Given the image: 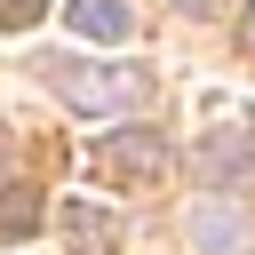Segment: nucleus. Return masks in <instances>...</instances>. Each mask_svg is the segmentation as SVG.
<instances>
[{"label": "nucleus", "mask_w": 255, "mask_h": 255, "mask_svg": "<svg viewBox=\"0 0 255 255\" xmlns=\"http://www.w3.org/2000/svg\"><path fill=\"white\" fill-rule=\"evenodd\" d=\"M64 24L88 40H128V0H64Z\"/></svg>", "instance_id": "39448f33"}, {"label": "nucleus", "mask_w": 255, "mask_h": 255, "mask_svg": "<svg viewBox=\"0 0 255 255\" xmlns=\"http://www.w3.org/2000/svg\"><path fill=\"white\" fill-rule=\"evenodd\" d=\"M0 231H8V239L40 231V191H32V183H8V191H0Z\"/></svg>", "instance_id": "423d86ee"}, {"label": "nucleus", "mask_w": 255, "mask_h": 255, "mask_svg": "<svg viewBox=\"0 0 255 255\" xmlns=\"http://www.w3.org/2000/svg\"><path fill=\"white\" fill-rule=\"evenodd\" d=\"M143 88H151L143 64H64L56 72V96L72 112H128V104H143Z\"/></svg>", "instance_id": "f257e3e1"}, {"label": "nucleus", "mask_w": 255, "mask_h": 255, "mask_svg": "<svg viewBox=\"0 0 255 255\" xmlns=\"http://www.w3.org/2000/svg\"><path fill=\"white\" fill-rule=\"evenodd\" d=\"M191 167L207 175V183H231V175H255V128H215L199 151H191Z\"/></svg>", "instance_id": "7ed1b4c3"}, {"label": "nucleus", "mask_w": 255, "mask_h": 255, "mask_svg": "<svg viewBox=\"0 0 255 255\" xmlns=\"http://www.w3.org/2000/svg\"><path fill=\"white\" fill-rule=\"evenodd\" d=\"M48 16V0H0V32H32Z\"/></svg>", "instance_id": "6e6552de"}, {"label": "nucleus", "mask_w": 255, "mask_h": 255, "mask_svg": "<svg viewBox=\"0 0 255 255\" xmlns=\"http://www.w3.org/2000/svg\"><path fill=\"white\" fill-rule=\"evenodd\" d=\"M191 239L199 247H239V215H223V207L215 215H191Z\"/></svg>", "instance_id": "0eeeda50"}, {"label": "nucleus", "mask_w": 255, "mask_h": 255, "mask_svg": "<svg viewBox=\"0 0 255 255\" xmlns=\"http://www.w3.org/2000/svg\"><path fill=\"white\" fill-rule=\"evenodd\" d=\"M96 167H104V175H120V183H151V175L167 167V143H159L151 128H120V135L96 151Z\"/></svg>", "instance_id": "f03ea898"}, {"label": "nucleus", "mask_w": 255, "mask_h": 255, "mask_svg": "<svg viewBox=\"0 0 255 255\" xmlns=\"http://www.w3.org/2000/svg\"><path fill=\"white\" fill-rule=\"evenodd\" d=\"M64 239H72L80 255H112V247H120V215H104V207H88V199H64Z\"/></svg>", "instance_id": "20e7f679"}, {"label": "nucleus", "mask_w": 255, "mask_h": 255, "mask_svg": "<svg viewBox=\"0 0 255 255\" xmlns=\"http://www.w3.org/2000/svg\"><path fill=\"white\" fill-rule=\"evenodd\" d=\"M239 40H247V48H255V0H247V16H239Z\"/></svg>", "instance_id": "1a4fd4ad"}]
</instances>
